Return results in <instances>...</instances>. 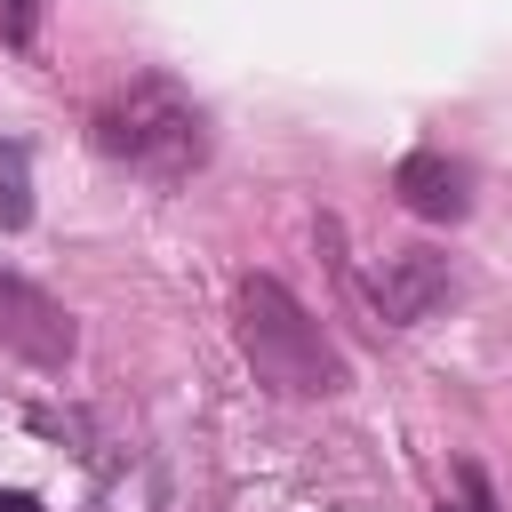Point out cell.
Wrapping results in <instances>:
<instances>
[{
	"mask_svg": "<svg viewBox=\"0 0 512 512\" xmlns=\"http://www.w3.org/2000/svg\"><path fill=\"white\" fill-rule=\"evenodd\" d=\"M0 512H40V504H32L24 488H0Z\"/></svg>",
	"mask_w": 512,
	"mask_h": 512,
	"instance_id": "cell-9",
	"label": "cell"
},
{
	"mask_svg": "<svg viewBox=\"0 0 512 512\" xmlns=\"http://www.w3.org/2000/svg\"><path fill=\"white\" fill-rule=\"evenodd\" d=\"M448 512H496V496H488V480H480L472 464L456 472V504H448Z\"/></svg>",
	"mask_w": 512,
	"mask_h": 512,
	"instance_id": "cell-8",
	"label": "cell"
},
{
	"mask_svg": "<svg viewBox=\"0 0 512 512\" xmlns=\"http://www.w3.org/2000/svg\"><path fill=\"white\" fill-rule=\"evenodd\" d=\"M0 344H8V352H24L32 368H64L80 336H72V312H64L48 288H32V280L0 272Z\"/></svg>",
	"mask_w": 512,
	"mask_h": 512,
	"instance_id": "cell-4",
	"label": "cell"
},
{
	"mask_svg": "<svg viewBox=\"0 0 512 512\" xmlns=\"http://www.w3.org/2000/svg\"><path fill=\"white\" fill-rule=\"evenodd\" d=\"M32 224V152L16 136H0V232Z\"/></svg>",
	"mask_w": 512,
	"mask_h": 512,
	"instance_id": "cell-6",
	"label": "cell"
},
{
	"mask_svg": "<svg viewBox=\"0 0 512 512\" xmlns=\"http://www.w3.org/2000/svg\"><path fill=\"white\" fill-rule=\"evenodd\" d=\"M368 288H376V304H384L392 328H424V320L456 296V272H448V256H432V248H384L376 272H368Z\"/></svg>",
	"mask_w": 512,
	"mask_h": 512,
	"instance_id": "cell-3",
	"label": "cell"
},
{
	"mask_svg": "<svg viewBox=\"0 0 512 512\" xmlns=\"http://www.w3.org/2000/svg\"><path fill=\"white\" fill-rule=\"evenodd\" d=\"M40 8L48 0H0V40L8 48H40Z\"/></svg>",
	"mask_w": 512,
	"mask_h": 512,
	"instance_id": "cell-7",
	"label": "cell"
},
{
	"mask_svg": "<svg viewBox=\"0 0 512 512\" xmlns=\"http://www.w3.org/2000/svg\"><path fill=\"white\" fill-rule=\"evenodd\" d=\"M96 152L144 184H184L208 160V112L168 80V72H136L128 88H112L88 120Z\"/></svg>",
	"mask_w": 512,
	"mask_h": 512,
	"instance_id": "cell-1",
	"label": "cell"
},
{
	"mask_svg": "<svg viewBox=\"0 0 512 512\" xmlns=\"http://www.w3.org/2000/svg\"><path fill=\"white\" fill-rule=\"evenodd\" d=\"M232 312H240L232 328H240V352H248L256 384H272V392H288V400H328V392H344V352L328 344V328H320L272 272H248Z\"/></svg>",
	"mask_w": 512,
	"mask_h": 512,
	"instance_id": "cell-2",
	"label": "cell"
},
{
	"mask_svg": "<svg viewBox=\"0 0 512 512\" xmlns=\"http://www.w3.org/2000/svg\"><path fill=\"white\" fill-rule=\"evenodd\" d=\"M392 192H400V208H416V216H432V224H456V216L472 208V176H464L448 152H408V160L392 168Z\"/></svg>",
	"mask_w": 512,
	"mask_h": 512,
	"instance_id": "cell-5",
	"label": "cell"
}]
</instances>
